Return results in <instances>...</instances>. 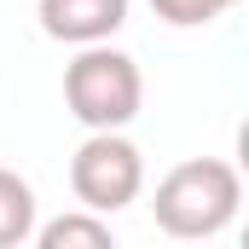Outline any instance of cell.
I'll list each match as a JSON object with an SVG mask.
<instances>
[{"instance_id": "cell-1", "label": "cell", "mask_w": 249, "mask_h": 249, "mask_svg": "<svg viewBox=\"0 0 249 249\" xmlns=\"http://www.w3.org/2000/svg\"><path fill=\"white\" fill-rule=\"evenodd\" d=\"M238 203H244V180H238L232 162H220V157H186V162H174L157 180L151 214H157V226L168 238L203 244V238H220L238 220Z\"/></svg>"}, {"instance_id": "cell-2", "label": "cell", "mask_w": 249, "mask_h": 249, "mask_svg": "<svg viewBox=\"0 0 249 249\" xmlns=\"http://www.w3.org/2000/svg\"><path fill=\"white\" fill-rule=\"evenodd\" d=\"M64 105H70V116L81 127H127L139 116V105H145L139 64L110 41L75 47V58L64 70Z\"/></svg>"}, {"instance_id": "cell-3", "label": "cell", "mask_w": 249, "mask_h": 249, "mask_svg": "<svg viewBox=\"0 0 249 249\" xmlns=\"http://www.w3.org/2000/svg\"><path fill=\"white\" fill-rule=\"evenodd\" d=\"M70 191L93 214H116L127 203H139V191H145L139 145L122 139V127H87V139L70 157Z\"/></svg>"}, {"instance_id": "cell-4", "label": "cell", "mask_w": 249, "mask_h": 249, "mask_svg": "<svg viewBox=\"0 0 249 249\" xmlns=\"http://www.w3.org/2000/svg\"><path fill=\"white\" fill-rule=\"evenodd\" d=\"M127 23V0H41V29L64 47L110 41Z\"/></svg>"}, {"instance_id": "cell-5", "label": "cell", "mask_w": 249, "mask_h": 249, "mask_svg": "<svg viewBox=\"0 0 249 249\" xmlns=\"http://www.w3.org/2000/svg\"><path fill=\"white\" fill-rule=\"evenodd\" d=\"M29 244H41V249H110L116 232H110L105 214L70 209V214H58V220H35V238H29Z\"/></svg>"}, {"instance_id": "cell-6", "label": "cell", "mask_w": 249, "mask_h": 249, "mask_svg": "<svg viewBox=\"0 0 249 249\" xmlns=\"http://www.w3.org/2000/svg\"><path fill=\"white\" fill-rule=\"evenodd\" d=\"M35 220H41V203L35 186L12 168H0V249H23L35 238Z\"/></svg>"}, {"instance_id": "cell-7", "label": "cell", "mask_w": 249, "mask_h": 249, "mask_svg": "<svg viewBox=\"0 0 249 249\" xmlns=\"http://www.w3.org/2000/svg\"><path fill=\"white\" fill-rule=\"evenodd\" d=\"M238 0H151V12L168 23V29H209L214 18H226Z\"/></svg>"}]
</instances>
